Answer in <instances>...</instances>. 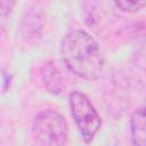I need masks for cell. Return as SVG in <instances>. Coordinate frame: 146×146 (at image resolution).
Wrapping results in <instances>:
<instances>
[{
    "instance_id": "cell-1",
    "label": "cell",
    "mask_w": 146,
    "mask_h": 146,
    "mask_svg": "<svg viewBox=\"0 0 146 146\" xmlns=\"http://www.w3.org/2000/svg\"><path fill=\"white\" fill-rule=\"evenodd\" d=\"M60 54L65 66L86 80H97L104 70V56L97 41L83 30H73L64 35Z\"/></svg>"
},
{
    "instance_id": "cell-2",
    "label": "cell",
    "mask_w": 146,
    "mask_h": 146,
    "mask_svg": "<svg viewBox=\"0 0 146 146\" xmlns=\"http://www.w3.org/2000/svg\"><path fill=\"white\" fill-rule=\"evenodd\" d=\"M32 136L34 141L39 145H64L68 136L67 121L57 111L43 110L34 116Z\"/></svg>"
},
{
    "instance_id": "cell-3",
    "label": "cell",
    "mask_w": 146,
    "mask_h": 146,
    "mask_svg": "<svg viewBox=\"0 0 146 146\" xmlns=\"http://www.w3.org/2000/svg\"><path fill=\"white\" fill-rule=\"evenodd\" d=\"M71 114L75 125L86 143H90L102 127V119L91 100L81 91L74 90L68 95Z\"/></svg>"
},
{
    "instance_id": "cell-4",
    "label": "cell",
    "mask_w": 146,
    "mask_h": 146,
    "mask_svg": "<svg viewBox=\"0 0 146 146\" xmlns=\"http://www.w3.org/2000/svg\"><path fill=\"white\" fill-rule=\"evenodd\" d=\"M43 29V15L36 7H29L24 11L19 31L25 40H34L41 35Z\"/></svg>"
},
{
    "instance_id": "cell-5",
    "label": "cell",
    "mask_w": 146,
    "mask_h": 146,
    "mask_svg": "<svg viewBox=\"0 0 146 146\" xmlns=\"http://www.w3.org/2000/svg\"><path fill=\"white\" fill-rule=\"evenodd\" d=\"M41 79L46 87V89L54 95H59L64 88V76L54 62H47L41 68Z\"/></svg>"
},
{
    "instance_id": "cell-6",
    "label": "cell",
    "mask_w": 146,
    "mask_h": 146,
    "mask_svg": "<svg viewBox=\"0 0 146 146\" xmlns=\"http://www.w3.org/2000/svg\"><path fill=\"white\" fill-rule=\"evenodd\" d=\"M130 132L135 145L146 146V105L137 108L131 114Z\"/></svg>"
},
{
    "instance_id": "cell-7",
    "label": "cell",
    "mask_w": 146,
    "mask_h": 146,
    "mask_svg": "<svg viewBox=\"0 0 146 146\" xmlns=\"http://www.w3.org/2000/svg\"><path fill=\"white\" fill-rule=\"evenodd\" d=\"M115 6L124 13H137L146 6V0H113Z\"/></svg>"
},
{
    "instance_id": "cell-8",
    "label": "cell",
    "mask_w": 146,
    "mask_h": 146,
    "mask_svg": "<svg viewBox=\"0 0 146 146\" xmlns=\"http://www.w3.org/2000/svg\"><path fill=\"white\" fill-rule=\"evenodd\" d=\"M15 5V0H1V15L6 16L8 15Z\"/></svg>"
},
{
    "instance_id": "cell-9",
    "label": "cell",
    "mask_w": 146,
    "mask_h": 146,
    "mask_svg": "<svg viewBox=\"0 0 146 146\" xmlns=\"http://www.w3.org/2000/svg\"><path fill=\"white\" fill-rule=\"evenodd\" d=\"M10 81H11V76L9 75L8 72H6L5 70L2 71V94H5L9 86H10Z\"/></svg>"
},
{
    "instance_id": "cell-10",
    "label": "cell",
    "mask_w": 146,
    "mask_h": 146,
    "mask_svg": "<svg viewBox=\"0 0 146 146\" xmlns=\"http://www.w3.org/2000/svg\"><path fill=\"white\" fill-rule=\"evenodd\" d=\"M145 105H146V96H145Z\"/></svg>"
}]
</instances>
